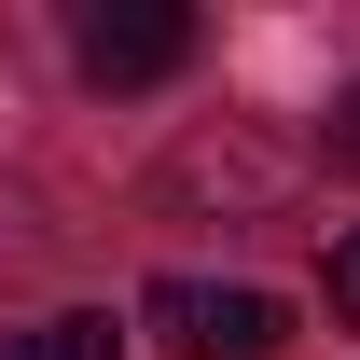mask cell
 <instances>
[{
  "mask_svg": "<svg viewBox=\"0 0 360 360\" xmlns=\"http://www.w3.org/2000/svg\"><path fill=\"white\" fill-rule=\"evenodd\" d=\"M139 319H153L180 360H277L291 347V305H277V291H222V277H153Z\"/></svg>",
  "mask_w": 360,
  "mask_h": 360,
  "instance_id": "cell-1",
  "label": "cell"
},
{
  "mask_svg": "<svg viewBox=\"0 0 360 360\" xmlns=\"http://www.w3.org/2000/svg\"><path fill=\"white\" fill-rule=\"evenodd\" d=\"M333 319H347V333H360V222L333 236Z\"/></svg>",
  "mask_w": 360,
  "mask_h": 360,
  "instance_id": "cell-4",
  "label": "cell"
},
{
  "mask_svg": "<svg viewBox=\"0 0 360 360\" xmlns=\"http://www.w3.org/2000/svg\"><path fill=\"white\" fill-rule=\"evenodd\" d=\"M70 56H84L97 84H167L180 56H194V14L180 0H97L84 28H70Z\"/></svg>",
  "mask_w": 360,
  "mask_h": 360,
  "instance_id": "cell-2",
  "label": "cell"
},
{
  "mask_svg": "<svg viewBox=\"0 0 360 360\" xmlns=\"http://www.w3.org/2000/svg\"><path fill=\"white\" fill-rule=\"evenodd\" d=\"M111 347H125L111 319H42V333H14L0 360H111Z\"/></svg>",
  "mask_w": 360,
  "mask_h": 360,
  "instance_id": "cell-3",
  "label": "cell"
},
{
  "mask_svg": "<svg viewBox=\"0 0 360 360\" xmlns=\"http://www.w3.org/2000/svg\"><path fill=\"white\" fill-rule=\"evenodd\" d=\"M333 167H347V180H360V84H347V97H333Z\"/></svg>",
  "mask_w": 360,
  "mask_h": 360,
  "instance_id": "cell-5",
  "label": "cell"
}]
</instances>
